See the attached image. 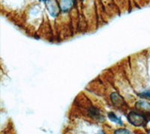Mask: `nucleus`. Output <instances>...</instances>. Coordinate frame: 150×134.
<instances>
[{
  "label": "nucleus",
  "instance_id": "f257e3e1",
  "mask_svg": "<svg viewBox=\"0 0 150 134\" xmlns=\"http://www.w3.org/2000/svg\"><path fill=\"white\" fill-rule=\"evenodd\" d=\"M128 120L132 125L135 127H141L147 124V117L141 113L131 112L128 115Z\"/></svg>",
  "mask_w": 150,
  "mask_h": 134
},
{
  "label": "nucleus",
  "instance_id": "f03ea898",
  "mask_svg": "<svg viewBox=\"0 0 150 134\" xmlns=\"http://www.w3.org/2000/svg\"><path fill=\"white\" fill-rule=\"evenodd\" d=\"M47 8L48 10L50 15L55 17L59 15L60 13L61 8L59 4H58L56 0H47L46 1Z\"/></svg>",
  "mask_w": 150,
  "mask_h": 134
},
{
  "label": "nucleus",
  "instance_id": "7ed1b4c3",
  "mask_svg": "<svg viewBox=\"0 0 150 134\" xmlns=\"http://www.w3.org/2000/svg\"><path fill=\"white\" fill-rule=\"evenodd\" d=\"M88 113H89L90 116L93 118L94 119H97L98 120V121H103V120H104V116H102L101 115L100 112H99V110H98L97 108H90L89 110H88Z\"/></svg>",
  "mask_w": 150,
  "mask_h": 134
},
{
  "label": "nucleus",
  "instance_id": "20e7f679",
  "mask_svg": "<svg viewBox=\"0 0 150 134\" xmlns=\"http://www.w3.org/2000/svg\"><path fill=\"white\" fill-rule=\"evenodd\" d=\"M73 0H60L59 6L63 12H67L72 8Z\"/></svg>",
  "mask_w": 150,
  "mask_h": 134
},
{
  "label": "nucleus",
  "instance_id": "39448f33",
  "mask_svg": "<svg viewBox=\"0 0 150 134\" xmlns=\"http://www.w3.org/2000/svg\"><path fill=\"white\" fill-rule=\"evenodd\" d=\"M110 97L113 104L115 106H120L125 104V101L122 99V97L121 96H119L117 93H112Z\"/></svg>",
  "mask_w": 150,
  "mask_h": 134
},
{
  "label": "nucleus",
  "instance_id": "423d86ee",
  "mask_svg": "<svg viewBox=\"0 0 150 134\" xmlns=\"http://www.w3.org/2000/svg\"><path fill=\"white\" fill-rule=\"evenodd\" d=\"M136 106L141 110L150 112V103L147 101H139L136 104Z\"/></svg>",
  "mask_w": 150,
  "mask_h": 134
},
{
  "label": "nucleus",
  "instance_id": "0eeeda50",
  "mask_svg": "<svg viewBox=\"0 0 150 134\" xmlns=\"http://www.w3.org/2000/svg\"><path fill=\"white\" fill-rule=\"evenodd\" d=\"M108 118L110 121H112V122H115V123H117L120 125H122V121L121 118L119 117H118L116 114H114L113 113L110 112V113H108Z\"/></svg>",
  "mask_w": 150,
  "mask_h": 134
},
{
  "label": "nucleus",
  "instance_id": "6e6552de",
  "mask_svg": "<svg viewBox=\"0 0 150 134\" xmlns=\"http://www.w3.org/2000/svg\"><path fill=\"white\" fill-rule=\"evenodd\" d=\"M139 96L141 97H144V98H150V91H144L143 93L139 94Z\"/></svg>",
  "mask_w": 150,
  "mask_h": 134
},
{
  "label": "nucleus",
  "instance_id": "1a4fd4ad",
  "mask_svg": "<svg viewBox=\"0 0 150 134\" xmlns=\"http://www.w3.org/2000/svg\"><path fill=\"white\" fill-rule=\"evenodd\" d=\"M114 133H131V132L125 129H119V130H116Z\"/></svg>",
  "mask_w": 150,
  "mask_h": 134
},
{
  "label": "nucleus",
  "instance_id": "9d476101",
  "mask_svg": "<svg viewBox=\"0 0 150 134\" xmlns=\"http://www.w3.org/2000/svg\"><path fill=\"white\" fill-rule=\"evenodd\" d=\"M42 1H45V2H46V1H47V0H42Z\"/></svg>",
  "mask_w": 150,
  "mask_h": 134
}]
</instances>
